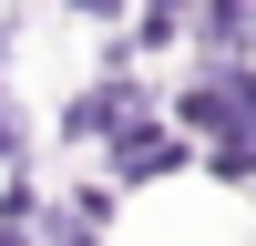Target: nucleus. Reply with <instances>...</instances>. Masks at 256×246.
Masks as SVG:
<instances>
[]
</instances>
